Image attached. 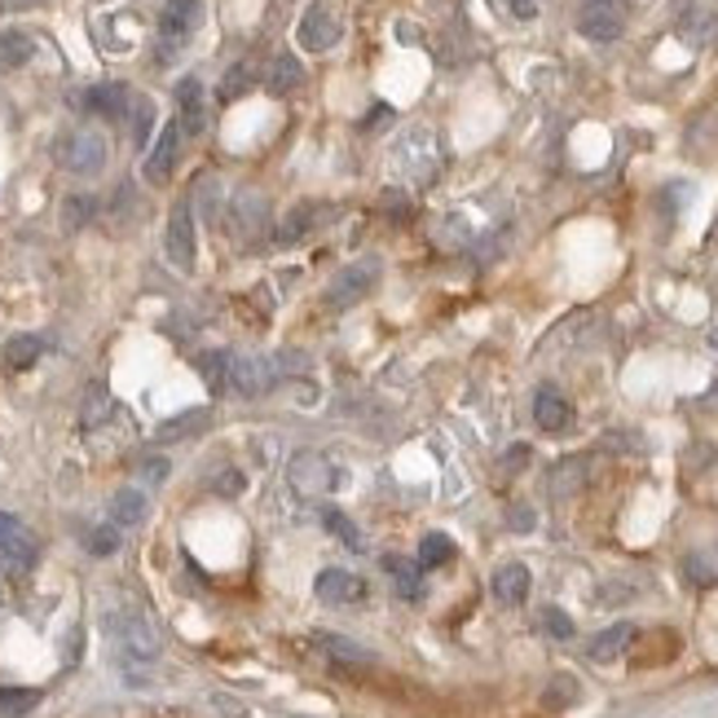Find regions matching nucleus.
Returning a JSON list of instances; mask_svg holds the SVG:
<instances>
[{
    "label": "nucleus",
    "mask_w": 718,
    "mask_h": 718,
    "mask_svg": "<svg viewBox=\"0 0 718 718\" xmlns=\"http://www.w3.org/2000/svg\"><path fill=\"white\" fill-rule=\"evenodd\" d=\"M313 230V208H296L291 217H287V226L278 230V239L282 242H296V239H305Z\"/></svg>",
    "instance_id": "obj_37"
},
{
    "label": "nucleus",
    "mask_w": 718,
    "mask_h": 718,
    "mask_svg": "<svg viewBox=\"0 0 718 718\" xmlns=\"http://www.w3.org/2000/svg\"><path fill=\"white\" fill-rule=\"evenodd\" d=\"M300 84H305L300 58H296V53H278V58L269 62V71H265V89H269L273 98H291Z\"/></svg>",
    "instance_id": "obj_21"
},
{
    "label": "nucleus",
    "mask_w": 718,
    "mask_h": 718,
    "mask_svg": "<svg viewBox=\"0 0 718 718\" xmlns=\"http://www.w3.org/2000/svg\"><path fill=\"white\" fill-rule=\"evenodd\" d=\"M679 652V635L675 630H652V635H635L630 644V661L635 666H661Z\"/></svg>",
    "instance_id": "obj_17"
},
{
    "label": "nucleus",
    "mask_w": 718,
    "mask_h": 718,
    "mask_svg": "<svg viewBox=\"0 0 718 718\" xmlns=\"http://www.w3.org/2000/svg\"><path fill=\"white\" fill-rule=\"evenodd\" d=\"M296 40H300V49H309V53H327V49L340 40L336 13H331L327 4H309L305 18H300V27H296Z\"/></svg>",
    "instance_id": "obj_7"
},
{
    "label": "nucleus",
    "mask_w": 718,
    "mask_h": 718,
    "mask_svg": "<svg viewBox=\"0 0 718 718\" xmlns=\"http://www.w3.org/2000/svg\"><path fill=\"white\" fill-rule=\"evenodd\" d=\"M84 542H89L93 556H116V551H120V529H116V525H93Z\"/></svg>",
    "instance_id": "obj_35"
},
{
    "label": "nucleus",
    "mask_w": 718,
    "mask_h": 718,
    "mask_svg": "<svg viewBox=\"0 0 718 718\" xmlns=\"http://www.w3.org/2000/svg\"><path fill=\"white\" fill-rule=\"evenodd\" d=\"M44 353V340L40 336H13L9 345H4V366L9 370H27V366H36Z\"/></svg>",
    "instance_id": "obj_26"
},
{
    "label": "nucleus",
    "mask_w": 718,
    "mask_h": 718,
    "mask_svg": "<svg viewBox=\"0 0 718 718\" xmlns=\"http://www.w3.org/2000/svg\"><path fill=\"white\" fill-rule=\"evenodd\" d=\"M278 361L273 358H230V388L242 397H260L278 383Z\"/></svg>",
    "instance_id": "obj_6"
},
{
    "label": "nucleus",
    "mask_w": 718,
    "mask_h": 718,
    "mask_svg": "<svg viewBox=\"0 0 718 718\" xmlns=\"http://www.w3.org/2000/svg\"><path fill=\"white\" fill-rule=\"evenodd\" d=\"M542 630L551 639H574V621H569L565 608H542Z\"/></svg>",
    "instance_id": "obj_38"
},
{
    "label": "nucleus",
    "mask_w": 718,
    "mask_h": 718,
    "mask_svg": "<svg viewBox=\"0 0 718 718\" xmlns=\"http://www.w3.org/2000/svg\"><path fill=\"white\" fill-rule=\"evenodd\" d=\"M195 366H199V375L208 379L212 392H226L230 388V353H199Z\"/></svg>",
    "instance_id": "obj_29"
},
{
    "label": "nucleus",
    "mask_w": 718,
    "mask_h": 718,
    "mask_svg": "<svg viewBox=\"0 0 718 718\" xmlns=\"http://www.w3.org/2000/svg\"><path fill=\"white\" fill-rule=\"evenodd\" d=\"M529 587H533V578H529V569L516 565V560L502 565V569L493 574V599H498V604H511V608L525 604V599H529Z\"/></svg>",
    "instance_id": "obj_22"
},
{
    "label": "nucleus",
    "mask_w": 718,
    "mask_h": 718,
    "mask_svg": "<svg viewBox=\"0 0 718 718\" xmlns=\"http://www.w3.org/2000/svg\"><path fill=\"white\" fill-rule=\"evenodd\" d=\"M111 639H116V657L128 684H146L154 661H159V630L141 608H120L107 617Z\"/></svg>",
    "instance_id": "obj_1"
},
{
    "label": "nucleus",
    "mask_w": 718,
    "mask_h": 718,
    "mask_svg": "<svg viewBox=\"0 0 718 718\" xmlns=\"http://www.w3.org/2000/svg\"><path fill=\"white\" fill-rule=\"evenodd\" d=\"M242 489V472H221V485H217V493H239Z\"/></svg>",
    "instance_id": "obj_43"
},
{
    "label": "nucleus",
    "mask_w": 718,
    "mask_h": 718,
    "mask_svg": "<svg viewBox=\"0 0 718 718\" xmlns=\"http://www.w3.org/2000/svg\"><path fill=\"white\" fill-rule=\"evenodd\" d=\"M322 525H327V529H331L349 551H361V547H366V542H361V533H358V525H353L340 507H322Z\"/></svg>",
    "instance_id": "obj_31"
},
{
    "label": "nucleus",
    "mask_w": 718,
    "mask_h": 718,
    "mask_svg": "<svg viewBox=\"0 0 718 718\" xmlns=\"http://www.w3.org/2000/svg\"><path fill=\"white\" fill-rule=\"evenodd\" d=\"M511 525H516V529H533V511H529V507H516V511H511Z\"/></svg>",
    "instance_id": "obj_44"
},
{
    "label": "nucleus",
    "mask_w": 718,
    "mask_h": 718,
    "mask_svg": "<svg viewBox=\"0 0 718 718\" xmlns=\"http://www.w3.org/2000/svg\"><path fill=\"white\" fill-rule=\"evenodd\" d=\"M313 591H318L322 604H358L366 596V582H361L358 574H349V569H322Z\"/></svg>",
    "instance_id": "obj_13"
},
{
    "label": "nucleus",
    "mask_w": 718,
    "mask_h": 718,
    "mask_svg": "<svg viewBox=\"0 0 718 718\" xmlns=\"http://www.w3.org/2000/svg\"><path fill=\"white\" fill-rule=\"evenodd\" d=\"M621 27H626V18H621V4L617 0H587L582 13H578V31L587 40H617Z\"/></svg>",
    "instance_id": "obj_9"
},
{
    "label": "nucleus",
    "mask_w": 718,
    "mask_h": 718,
    "mask_svg": "<svg viewBox=\"0 0 718 718\" xmlns=\"http://www.w3.org/2000/svg\"><path fill=\"white\" fill-rule=\"evenodd\" d=\"M40 706L36 688H0V718H27Z\"/></svg>",
    "instance_id": "obj_27"
},
{
    "label": "nucleus",
    "mask_w": 718,
    "mask_h": 718,
    "mask_svg": "<svg viewBox=\"0 0 718 718\" xmlns=\"http://www.w3.org/2000/svg\"><path fill=\"white\" fill-rule=\"evenodd\" d=\"M533 419H538L542 432H565V428L574 423V406H569L556 388H538V397H533Z\"/></svg>",
    "instance_id": "obj_19"
},
{
    "label": "nucleus",
    "mask_w": 718,
    "mask_h": 718,
    "mask_svg": "<svg viewBox=\"0 0 718 718\" xmlns=\"http://www.w3.org/2000/svg\"><path fill=\"white\" fill-rule=\"evenodd\" d=\"M53 154H58V163H62L67 172L93 177V172L107 168V137L93 132V128H76V132H67V137H58Z\"/></svg>",
    "instance_id": "obj_2"
},
{
    "label": "nucleus",
    "mask_w": 718,
    "mask_h": 718,
    "mask_svg": "<svg viewBox=\"0 0 718 718\" xmlns=\"http://www.w3.org/2000/svg\"><path fill=\"white\" fill-rule=\"evenodd\" d=\"M36 556H40L36 533H31L18 516L0 511V574L18 578V574H27V569L36 565Z\"/></svg>",
    "instance_id": "obj_3"
},
{
    "label": "nucleus",
    "mask_w": 718,
    "mask_h": 718,
    "mask_svg": "<svg viewBox=\"0 0 718 718\" xmlns=\"http://www.w3.org/2000/svg\"><path fill=\"white\" fill-rule=\"evenodd\" d=\"M379 208H383L388 217H410V199H406L401 190H383V199H379Z\"/></svg>",
    "instance_id": "obj_41"
},
{
    "label": "nucleus",
    "mask_w": 718,
    "mask_h": 718,
    "mask_svg": "<svg viewBox=\"0 0 718 718\" xmlns=\"http://www.w3.org/2000/svg\"><path fill=\"white\" fill-rule=\"evenodd\" d=\"M388 116H392L388 107H375V111H370V120H366V128H375V123H383V120H388Z\"/></svg>",
    "instance_id": "obj_45"
},
{
    "label": "nucleus",
    "mask_w": 718,
    "mask_h": 718,
    "mask_svg": "<svg viewBox=\"0 0 718 718\" xmlns=\"http://www.w3.org/2000/svg\"><path fill=\"white\" fill-rule=\"evenodd\" d=\"M574 697H578V684H574L569 675H565V679H556V684L547 688V706H556V710H560V706H569Z\"/></svg>",
    "instance_id": "obj_39"
},
{
    "label": "nucleus",
    "mask_w": 718,
    "mask_h": 718,
    "mask_svg": "<svg viewBox=\"0 0 718 718\" xmlns=\"http://www.w3.org/2000/svg\"><path fill=\"white\" fill-rule=\"evenodd\" d=\"M93 212H98L93 195H71V199L62 203V226H67V230H84V226L93 221Z\"/></svg>",
    "instance_id": "obj_33"
},
{
    "label": "nucleus",
    "mask_w": 718,
    "mask_h": 718,
    "mask_svg": "<svg viewBox=\"0 0 718 718\" xmlns=\"http://www.w3.org/2000/svg\"><path fill=\"white\" fill-rule=\"evenodd\" d=\"M199 22H203V4H199V0H168V4H163V13H159V31H163V40H168V44H177V40L195 36V31H199Z\"/></svg>",
    "instance_id": "obj_11"
},
{
    "label": "nucleus",
    "mask_w": 718,
    "mask_h": 718,
    "mask_svg": "<svg viewBox=\"0 0 718 718\" xmlns=\"http://www.w3.org/2000/svg\"><path fill=\"white\" fill-rule=\"evenodd\" d=\"M212 423V410H181V415H172V419H163L159 428H154V441L159 446H177V441H190V437H199L203 428Z\"/></svg>",
    "instance_id": "obj_16"
},
{
    "label": "nucleus",
    "mask_w": 718,
    "mask_h": 718,
    "mask_svg": "<svg viewBox=\"0 0 718 718\" xmlns=\"http://www.w3.org/2000/svg\"><path fill=\"white\" fill-rule=\"evenodd\" d=\"M684 574L692 587H715L718 582V551H692L684 560Z\"/></svg>",
    "instance_id": "obj_28"
},
{
    "label": "nucleus",
    "mask_w": 718,
    "mask_h": 718,
    "mask_svg": "<svg viewBox=\"0 0 718 718\" xmlns=\"http://www.w3.org/2000/svg\"><path fill=\"white\" fill-rule=\"evenodd\" d=\"M146 520V493L141 489H132V485H123L111 493V525L116 529H132V525H141Z\"/></svg>",
    "instance_id": "obj_23"
},
{
    "label": "nucleus",
    "mask_w": 718,
    "mask_h": 718,
    "mask_svg": "<svg viewBox=\"0 0 718 718\" xmlns=\"http://www.w3.org/2000/svg\"><path fill=\"white\" fill-rule=\"evenodd\" d=\"M375 282H379V260H358V265L340 269V278L327 287V309H336V313L353 309L370 296Z\"/></svg>",
    "instance_id": "obj_4"
},
{
    "label": "nucleus",
    "mask_w": 718,
    "mask_h": 718,
    "mask_svg": "<svg viewBox=\"0 0 718 718\" xmlns=\"http://www.w3.org/2000/svg\"><path fill=\"white\" fill-rule=\"evenodd\" d=\"M230 221H235L239 239H251V235H260L269 226V208H265V199L256 190H242V195H235V203H230Z\"/></svg>",
    "instance_id": "obj_18"
},
{
    "label": "nucleus",
    "mask_w": 718,
    "mask_h": 718,
    "mask_svg": "<svg viewBox=\"0 0 718 718\" xmlns=\"http://www.w3.org/2000/svg\"><path fill=\"white\" fill-rule=\"evenodd\" d=\"M251 80H256V67H251V62L230 67V71H226V80H221V102H235V98H242V93L251 89Z\"/></svg>",
    "instance_id": "obj_34"
},
{
    "label": "nucleus",
    "mask_w": 718,
    "mask_h": 718,
    "mask_svg": "<svg viewBox=\"0 0 718 718\" xmlns=\"http://www.w3.org/2000/svg\"><path fill=\"white\" fill-rule=\"evenodd\" d=\"M635 626L630 621H617V626H608V630H599L596 639H591V648H587V657L599 661V666H608V661H617L621 652H630V644H635Z\"/></svg>",
    "instance_id": "obj_20"
},
{
    "label": "nucleus",
    "mask_w": 718,
    "mask_h": 718,
    "mask_svg": "<svg viewBox=\"0 0 718 718\" xmlns=\"http://www.w3.org/2000/svg\"><path fill=\"white\" fill-rule=\"evenodd\" d=\"M150 128H154V107L146 98H132V141L146 146L150 141Z\"/></svg>",
    "instance_id": "obj_36"
},
{
    "label": "nucleus",
    "mask_w": 718,
    "mask_h": 718,
    "mask_svg": "<svg viewBox=\"0 0 718 718\" xmlns=\"http://www.w3.org/2000/svg\"><path fill=\"white\" fill-rule=\"evenodd\" d=\"M111 419V392L102 388V383H93L89 392H84V415H80V423L84 428H98V423H107Z\"/></svg>",
    "instance_id": "obj_32"
},
{
    "label": "nucleus",
    "mask_w": 718,
    "mask_h": 718,
    "mask_svg": "<svg viewBox=\"0 0 718 718\" xmlns=\"http://www.w3.org/2000/svg\"><path fill=\"white\" fill-rule=\"evenodd\" d=\"M163 251H168V260H172L181 273L195 269V217H190V203H186V199H181V203L172 208V217H168Z\"/></svg>",
    "instance_id": "obj_5"
},
{
    "label": "nucleus",
    "mask_w": 718,
    "mask_h": 718,
    "mask_svg": "<svg viewBox=\"0 0 718 718\" xmlns=\"http://www.w3.org/2000/svg\"><path fill=\"white\" fill-rule=\"evenodd\" d=\"M177 154H181V123H163V132L154 137V146H150V154H146V181L150 186H163L168 177H172V168H177Z\"/></svg>",
    "instance_id": "obj_8"
},
{
    "label": "nucleus",
    "mask_w": 718,
    "mask_h": 718,
    "mask_svg": "<svg viewBox=\"0 0 718 718\" xmlns=\"http://www.w3.org/2000/svg\"><path fill=\"white\" fill-rule=\"evenodd\" d=\"M313 644L340 666V670H361V666H370L375 657H370V648H361L358 639H349V635H331V630H318L313 635Z\"/></svg>",
    "instance_id": "obj_14"
},
{
    "label": "nucleus",
    "mask_w": 718,
    "mask_h": 718,
    "mask_svg": "<svg viewBox=\"0 0 718 718\" xmlns=\"http://www.w3.org/2000/svg\"><path fill=\"white\" fill-rule=\"evenodd\" d=\"M291 485L300 493H327L331 485H340V468L322 455H296L291 459Z\"/></svg>",
    "instance_id": "obj_10"
},
{
    "label": "nucleus",
    "mask_w": 718,
    "mask_h": 718,
    "mask_svg": "<svg viewBox=\"0 0 718 718\" xmlns=\"http://www.w3.org/2000/svg\"><path fill=\"white\" fill-rule=\"evenodd\" d=\"M9 13H18V9H31V4H40V0H0Z\"/></svg>",
    "instance_id": "obj_46"
},
{
    "label": "nucleus",
    "mask_w": 718,
    "mask_h": 718,
    "mask_svg": "<svg viewBox=\"0 0 718 718\" xmlns=\"http://www.w3.org/2000/svg\"><path fill=\"white\" fill-rule=\"evenodd\" d=\"M507 9H511V18H520V22L538 18V0H507Z\"/></svg>",
    "instance_id": "obj_42"
},
{
    "label": "nucleus",
    "mask_w": 718,
    "mask_h": 718,
    "mask_svg": "<svg viewBox=\"0 0 718 718\" xmlns=\"http://www.w3.org/2000/svg\"><path fill=\"white\" fill-rule=\"evenodd\" d=\"M177 116H181V128L190 132V137H199L203 132V123H208V107H203V84H199V76H186L181 84H177Z\"/></svg>",
    "instance_id": "obj_15"
},
{
    "label": "nucleus",
    "mask_w": 718,
    "mask_h": 718,
    "mask_svg": "<svg viewBox=\"0 0 718 718\" xmlns=\"http://www.w3.org/2000/svg\"><path fill=\"white\" fill-rule=\"evenodd\" d=\"M31 53H36V40H31L22 27L0 31V71H18V67H27V62H31Z\"/></svg>",
    "instance_id": "obj_24"
},
{
    "label": "nucleus",
    "mask_w": 718,
    "mask_h": 718,
    "mask_svg": "<svg viewBox=\"0 0 718 718\" xmlns=\"http://www.w3.org/2000/svg\"><path fill=\"white\" fill-rule=\"evenodd\" d=\"M383 574L392 578V587H397V596H401V599H419V596H423L419 565H410V560H401V556H383Z\"/></svg>",
    "instance_id": "obj_25"
},
{
    "label": "nucleus",
    "mask_w": 718,
    "mask_h": 718,
    "mask_svg": "<svg viewBox=\"0 0 718 718\" xmlns=\"http://www.w3.org/2000/svg\"><path fill=\"white\" fill-rule=\"evenodd\" d=\"M80 107L102 120H123L132 111V93H128V84H93V89H84Z\"/></svg>",
    "instance_id": "obj_12"
},
{
    "label": "nucleus",
    "mask_w": 718,
    "mask_h": 718,
    "mask_svg": "<svg viewBox=\"0 0 718 718\" xmlns=\"http://www.w3.org/2000/svg\"><path fill=\"white\" fill-rule=\"evenodd\" d=\"M450 556H455V542L446 533H428L419 542V569H441V565H450Z\"/></svg>",
    "instance_id": "obj_30"
},
{
    "label": "nucleus",
    "mask_w": 718,
    "mask_h": 718,
    "mask_svg": "<svg viewBox=\"0 0 718 718\" xmlns=\"http://www.w3.org/2000/svg\"><path fill=\"white\" fill-rule=\"evenodd\" d=\"M137 472H141V480H150V485H163L172 468H168V459H163V455H150V459H141V468H137Z\"/></svg>",
    "instance_id": "obj_40"
}]
</instances>
